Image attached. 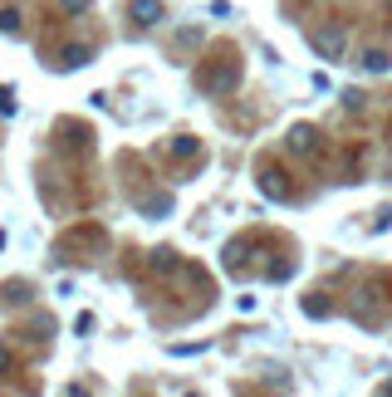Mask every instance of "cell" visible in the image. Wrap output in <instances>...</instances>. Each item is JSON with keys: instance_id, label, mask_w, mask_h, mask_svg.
<instances>
[{"instance_id": "6da1fadb", "label": "cell", "mask_w": 392, "mask_h": 397, "mask_svg": "<svg viewBox=\"0 0 392 397\" xmlns=\"http://www.w3.org/2000/svg\"><path fill=\"white\" fill-rule=\"evenodd\" d=\"M133 20L138 25H157L162 20V6H157V0H133Z\"/></svg>"}, {"instance_id": "7a4b0ae2", "label": "cell", "mask_w": 392, "mask_h": 397, "mask_svg": "<svg viewBox=\"0 0 392 397\" xmlns=\"http://www.w3.org/2000/svg\"><path fill=\"white\" fill-rule=\"evenodd\" d=\"M79 64H88V49H64L59 69H79Z\"/></svg>"}, {"instance_id": "3957f363", "label": "cell", "mask_w": 392, "mask_h": 397, "mask_svg": "<svg viewBox=\"0 0 392 397\" xmlns=\"http://www.w3.org/2000/svg\"><path fill=\"white\" fill-rule=\"evenodd\" d=\"M0 30H6V35H20V10H0Z\"/></svg>"}, {"instance_id": "277c9868", "label": "cell", "mask_w": 392, "mask_h": 397, "mask_svg": "<svg viewBox=\"0 0 392 397\" xmlns=\"http://www.w3.org/2000/svg\"><path fill=\"white\" fill-rule=\"evenodd\" d=\"M59 10H64V15H84V10H88V0H59Z\"/></svg>"}, {"instance_id": "5b68a950", "label": "cell", "mask_w": 392, "mask_h": 397, "mask_svg": "<svg viewBox=\"0 0 392 397\" xmlns=\"http://www.w3.org/2000/svg\"><path fill=\"white\" fill-rule=\"evenodd\" d=\"M0 113H6V118L15 113V98H10V89H0Z\"/></svg>"}, {"instance_id": "8992f818", "label": "cell", "mask_w": 392, "mask_h": 397, "mask_svg": "<svg viewBox=\"0 0 392 397\" xmlns=\"http://www.w3.org/2000/svg\"><path fill=\"white\" fill-rule=\"evenodd\" d=\"M6 368H10V353H6V349H0V373H6Z\"/></svg>"}, {"instance_id": "52a82bcc", "label": "cell", "mask_w": 392, "mask_h": 397, "mask_svg": "<svg viewBox=\"0 0 392 397\" xmlns=\"http://www.w3.org/2000/svg\"><path fill=\"white\" fill-rule=\"evenodd\" d=\"M0 250H6V231H0Z\"/></svg>"}]
</instances>
